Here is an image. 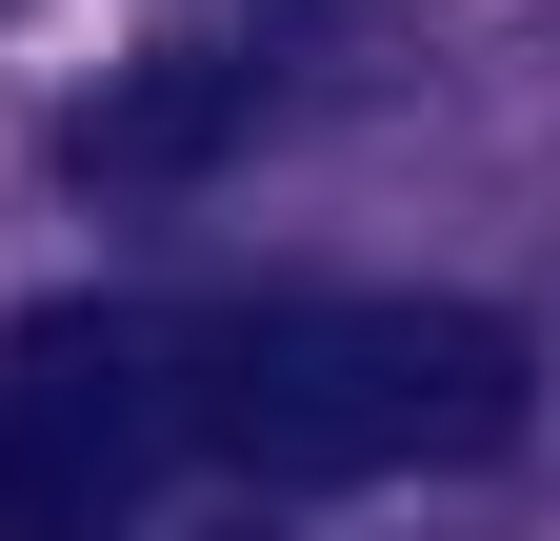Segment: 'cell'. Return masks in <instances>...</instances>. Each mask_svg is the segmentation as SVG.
<instances>
[{"instance_id": "cell-2", "label": "cell", "mask_w": 560, "mask_h": 541, "mask_svg": "<svg viewBox=\"0 0 560 541\" xmlns=\"http://www.w3.org/2000/svg\"><path fill=\"white\" fill-rule=\"evenodd\" d=\"M180 461V361L120 301H40L0 342V541H120Z\"/></svg>"}, {"instance_id": "cell-1", "label": "cell", "mask_w": 560, "mask_h": 541, "mask_svg": "<svg viewBox=\"0 0 560 541\" xmlns=\"http://www.w3.org/2000/svg\"><path fill=\"white\" fill-rule=\"evenodd\" d=\"M521 321L501 301H241L180 342V441L241 482H420L521 441Z\"/></svg>"}, {"instance_id": "cell-3", "label": "cell", "mask_w": 560, "mask_h": 541, "mask_svg": "<svg viewBox=\"0 0 560 541\" xmlns=\"http://www.w3.org/2000/svg\"><path fill=\"white\" fill-rule=\"evenodd\" d=\"M241 41H200V60H161V81H120V101H81V181H180V161H221L241 141Z\"/></svg>"}]
</instances>
